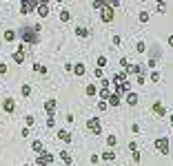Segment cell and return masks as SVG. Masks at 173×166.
I'll return each mask as SVG.
<instances>
[{"mask_svg": "<svg viewBox=\"0 0 173 166\" xmlns=\"http://www.w3.org/2000/svg\"><path fill=\"white\" fill-rule=\"evenodd\" d=\"M155 149L160 155H169V137H155Z\"/></svg>", "mask_w": 173, "mask_h": 166, "instance_id": "obj_1", "label": "cell"}, {"mask_svg": "<svg viewBox=\"0 0 173 166\" xmlns=\"http://www.w3.org/2000/svg\"><path fill=\"white\" fill-rule=\"evenodd\" d=\"M87 129L93 131L95 135H102V124H100V120H98V117H91V120H87Z\"/></svg>", "mask_w": 173, "mask_h": 166, "instance_id": "obj_2", "label": "cell"}, {"mask_svg": "<svg viewBox=\"0 0 173 166\" xmlns=\"http://www.w3.org/2000/svg\"><path fill=\"white\" fill-rule=\"evenodd\" d=\"M36 162H38L40 166H47V164H51V162H53V155L49 153V151H40L38 157H36Z\"/></svg>", "mask_w": 173, "mask_h": 166, "instance_id": "obj_3", "label": "cell"}, {"mask_svg": "<svg viewBox=\"0 0 173 166\" xmlns=\"http://www.w3.org/2000/svg\"><path fill=\"white\" fill-rule=\"evenodd\" d=\"M44 111H47V117H53V113H56V100H47L44 102Z\"/></svg>", "mask_w": 173, "mask_h": 166, "instance_id": "obj_4", "label": "cell"}, {"mask_svg": "<svg viewBox=\"0 0 173 166\" xmlns=\"http://www.w3.org/2000/svg\"><path fill=\"white\" fill-rule=\"evenodd\" d=\"M3 109H5L7 113H13V111H16V102H13V98H5V100H3Z\"/></svg>", "mask_w": 173, "mask_h": 166, "instance_id": "obj_5", "label": "cell"}, {"mask_svg": "<svg viewBox=\"0 0 173 166\" xmlns=\"http://www.w3.org/2000/svg\"><path fill=\"white\" fill-rule=\"evenodd\" d=\"M24 49H27V46L22 44L20 49H18V51L13 53V62H16V64H22V62H24Z\"/></svg>", "mask_w": 173, "mask_h": 166, "instance_id": "obj_6", "label": "cell"}, {"mask_svg": "<svg viewBox=\"0 0 173 166\" xmlns=\"http://www.w3.org/2000/svg\"><path fill=\"white\" fill-rule=\"evenodd\" d=\"M36 11H38L40 18H47V16H49V2H40V5L36 7Z\"/></svg>", "mask_w": 173, "mask_h": 166, "instance_id": "obj_7", "label": "cell"}, {"mask_svg": "<svg viewBox=\"0 0 173 166\" xmlns=\"http://www.w3.org/2000/svg\"><path fill=\"white\" fill-rule=\"evenodd\" d=\"M153 113H155V115H160V117H164V115H166L164 104H162V102H153Z\"/></svg>", "mask_w": 173, "mask_h": 166, "instance_id": "obj_8", "label": "cell"}, {"mask_svg": "<svg viewBox=\"0 0 173 166\" xmlns=\"http://www.w3.org/2000/svg\"><path fill=\"white\" fill-rule=\"evenodd\" d=\"M58 139H60V142H67V144H69V142H71V133L64 131V129H60V131H58Z\"/></svg>", "mask_w": 173, "mask_h": 166, "instance_id": "obj_9", "label": "cell"}, {"mask_svg": "<svg viewBox=\"0 0 173 166\" xmlns=\"http://www.w3.org/2000/svg\"><path fill=\"white\" fill-rule=\"evenodd\" d=\"M127 104H129V106H135V104H138V93H133V91L127 93Z\"/></svg>", "mask_w": 173, "mask_h": 166, "instance_id": "obj_10", "label": "cell"}, {"mask_svg": "<svg viewBox=\"0 0 173 166\" xmlns=\"http://www.w3.org/2000/svg\"><path fill=\"white\" fill-rule=\"evenodd\" d=\"M120 100H122V98L118 95V93H111V95H109V100H107V102H109L111 106H120Z\"/></svg>", "mask_w": 173, "mask_h": 166, "instance_id": "obj_11", "label": "cell"}, {"mask_svg": "<svg viewBox=\"0 0 173 166\" xmlns=\"http://www.w3.org/2000/svg\"><path fill=\"white\" fill-rule=\"evenodd\" d=\"M73 73H76V76H84V64H82V62L73 64Z\"/></svg>", "mask_w": 173, "mask_h": 166, "instance_id": "obj_12", "label": "cell"}, {"mask_svg": "<svg viewBox=\"0 0 173 166\" xmlns=\"http://www.w3.org/2000/svg\"><path fill=\"white\" fill-rule=\"evenodd\" d=\"M58 155H60V159H62V162H64V164H67V166H69V164H71V162H73V159H71V155H69V153H67V151H60V153H58Z\"/></svg>", "mask_w": 173, "mask_h": 166, "instance_id": "obj_13", "label": "cell"}, {"mask_svg": "<svg viewBox=\"0 0 173 166\" xmlns=\"http://www.w3.org/2000/svg\"><path fill=\"white\" fill-rule=\"evenodd\" d=\"M102 159H107V162H113V159H115V153L109 149V151H104V153H102Z\"/></svg>", "mask_w": 173, "mask_h": 166, "instance_id": "obj_14", "label": "cell"}, {"mask_svg": "<svg viewBox=\"0 0 173 166\" xmlns=\"http://www.w3.org/2000/svg\"><path fill=\"white\" fill-rule=\"evenodd\" d=\"M76 36H78V38H87V36H89V29H84V27H78V29H76Z\"/></svg>", "mask_w": 173, "mask_h": 166, "instance_id": "obj_15", "label": "cell"}, {"mask_svg": "<svg viewBox=\"0 0 173 166\" xmlns=\"http://www.w3.org/2000/svg\"><path fill=\"white\" fill-rule=\"evenodd\" d=\"M149 78H151V82H153V84H155V82H160V71H155V69H153L151 73H149Z\"/></svg>", "mask_w": 173, "mask_h": 166, "instance_id": "obj_16", "label": "cell"}, {"mask_svg": "<svg viewBox=\"0 0 173 166\" xmlns=\"http://www.w3.org/2000/svg\"><path fill=\"white\" fill-rule=\"evenodd\" d=\"M84 93H87V95H95V93H98V89H95L93 84H87V86H84Z\"/></svg>", "mask_w": 173, "mask_h": 166, "instance_id": "obj_17", "label": "cell"}, {"mask_svg": "<svg viewBox=\"0 0 173 166\" xmlns=\"http://www.w3.org/2000/svg\"><path fill=\"white\" fill-rule=\"evenodd\" d=\"M60 20H62V22H69V20H71V13H69L67 9H62V11H60Z\"/></svg>", "mask_w": 173, "mask_h": 166, "instance_id": "obj_18", "label": "cell"}, {"mask_svg": "<svg viewBox=\"0 0 173 166\" xmlns=\"http://www.w3.org/2000/svg\"><path fill=\"white\" fill-rule=\"evenodd\" d=\"M31 149H33L36 153H40V151H44V149H42V142H40V139H36V142H33V144H31Z\"/></svg>", "mask_w": 173, "mask_h": 166, "instance_id": "obj_19", "label": "cell"}, {"mask_svg": "<svg viewBox=\"0 0 173 166\" xmlns=\"http://www.w3.org/2000/svg\"><path fill=\"white\" fill-rule=\"evenodd\" d=\"M22 95H24V98L31 95V84H22Z\"/></svg>", "mask_w": 173, "mask_h": 166, "instance_id": "obj_20", "label": "cell"}, {"mask_svg": "<svg viewBox=\"0 0 173 166\" xmlns=\"http://www.w3.org/2000/svg\"><path fill=\"white\" fill-rule=\"evenodd\" d=\"M107 144H109V146L113 149V146L118 144V137H115V135H109V137H107Z\"/></svg>", "mask_w": 173, "mask_h": 166, "instance_id": "obj_21", "label": "cell"}, {"mask_svg": "<svg viewBox=\"0 0 173 166\" xmlns=\"http://www.w3.org/2000/svg\"><path fill=\"white\" fill-rule=\"evenodd\" d=\"M107 62H109V60H107V56H100V58H98V66H100V69H104V66H107Z\"/></svg>", "mask_w": 173, "mask_h": 166, "instance_id": "obj_22", "label": "cell"}, {"mask_svg": "<svg viewBox=\"0 0 173 166\" xmlns=\"http://www.w3.org/2000/svg\"><path fill=\"white\" fill-rule=\"evenodd\" d=\"M135 49H138V53H144V51H146V44H144V42L140 40V42L135 44Z\"/></svg>", "mask_w": 173, "mask_h": 166, "instance_id": "obj_23", "label": "cell"}, {"mask_svg": "<svg viewBox=\"0 0 173 166\" xmlns=\"http://www.w3.org/2000/svg\"><path fill=\"white\" fill-rule=\"evenodd\" d=\"M13 38H16V31H5V40L7 42H11Z\"/></svg>", "mask_w": 173, "mask_h": 166, "instance_id": "obj_24", "label": "cell"}, {"mask_svg": "<svg viewBox=\"0 0 173 166\" xmlns=\"http://www.w3.org/2000/svg\"><path fill=\"white\" fill-rule=\"evenodd\" d=\"M24 122H27V126H33V122H36V117H33V115H27V117H24Z\"/></svg>", "mask_w": 173, "mask_h": 166, "instance_id": "obj_25", "label": "cell"}, {"mask_svg": "<svg viewBox=\"0 0 173 166\" xmlns=\"http://www.w3.org/2000/svg\"><path fill=\"white\" fill-rule=\"evenodd\" d=\"M138 18H140V22H149V13H146V11H142Z\"/></svg>", "mask_w": 173, "mask_h": 166, "instance_id": "obj_26", "label": "cell"}, {"mask_svg": "<svg viewBox=\"0 0 173 166\" xmlns=\"http://www.w3.org/2000/svg\"><path fill=\"white\" fill-rule=\"evenodd\" d=\"M33 71H38V73H47V69L42 64H33Z\"/></svg>", "mask_w": 173, "mask_h": 166, "instance_id": "obj_27", "label": "cell"}, {"mask_svg": "<svg viewBox=\"0 0 173 166\" xmlns=\"http://www.w3.org/2000/svg\"><path fill=\"white\" fill-rule=\"evenodd\" d=\"M56 126V120L53 117H47V129H53Z\"/></svg>", "mask_w": 173, "mask_h": 166, "instance_id": "obj_28", "label": "cell"}, {"mask_svg": "<svg viewBox=\"0 0 173 166\" xmlns=\"http://www.w3.org/2000/svg\"><path fill=\"white\" fill-rule=\"evenodd\" d=\"M109 104H107V100H100V102H98V109H100V111H104Z\"/></svg>", "mask_w": 173, "mask_h": 166, "instance_id": "obj_29", "label": "cell"}, {"mask_svg": "<svg viewBox=\"0 0 173 166\" xmlns=\"http://www.w3.org/2000/svg\"><path fill=\"white\" fill-rule=\"evenodd\" d=\"M129 151H131V153H135V151H138V144H135V142H133V139L129 142Z\"/></svg>", "mask_w": 173, "mask_h": 166, "instance_id": "obj_30", "label": "cell"}, {"mask_svg": "<svg viewBox=\"0 0 173 166\" xmlns=\"http://www.w3.org/2000/svg\"><path fill=\"white\" fill-rule=\"evenodd\" d=\"M111 42H113L115 46H120V44H122V40H120V36H113V38H111Z\"/></svg>", "mask_w": 173, "mask_h": 166, "instance_id": "obj_31", "label": "cell"}, {"mask_svg": "<svg viewBox=\"0 0 173 166\" xmlns=\"http://www.w3.org/2000/svg\"><path fill=\"white\" fill-rule=\"evenodd\" d=\"M131 159H133V162L138 164V162H140V151H135V153H131Z\"/></svg>", "mask_w": 173, "mask_h": 166, "instance_id": "obj_32", "label": "cell"}, {"mask_svg": "<svg viewBox=\"0 0 173 166\" xmlns=\"http://www.w3.org/2000/svg\"><path fill=\"white\" fill-rule=\"evenodd\" d=\"M93 76H95V78H102V69H100V66H98V69L93 71Z\"/></svg>", "mask_w": 173, "mask_h": 166, "instance_id": "obj_33", "label": "cell"}, {"mask_svg": "<svg viewBox=\"0 0 173 166\" xmlns=\"http://www.w3.org/2000/svg\"><path fill=\"white\" fill-rule=\"evenodd\" d=\"M0 73H7V64H0Z\"/></svg>", "mask_w": 173, "mask_h": 166, "instance_id": "obj_34", "label": "cell"}, {"mask_svg": "<svg viewBox=\"0 0 173 166\" xmlns=\"http://www.w3.org/2000/svg\"><path fill=\"white\" fill-rule=\"evenodd\" d=\"M166 42H169V46H173V36H169V38H166Z\"/></svg>", "mask_w": 173, "mask_h": 166, "instance_id": "obj_35", "label": "cell"}, {"mask_svg": "<svg viewBox=\"0 0 173 166\" xmlns=\"http://www.w3.org/2000/svg\"><path fill=\"white\" fill-rule=\"evenodd\" d=\"M158 5H164V0H158Z\"/></svg>", "mask_w": 173, "mask_h": 166, "instance_id": "obj_36", "label": "cell"}, {"mask_svg": "<svg viewBox=\"0 0 173 166\" xmlns=\"http://www.w3.org/2000/svg\"><path fill=\"white\" fill-rule=\"evenodd\" d=\"M171 124H173V115H171Z\"/></svg>", "mask_w": 173, "mask_h": 166, "instance_id": "obj_37", "label": "cell"}]
</instances>
